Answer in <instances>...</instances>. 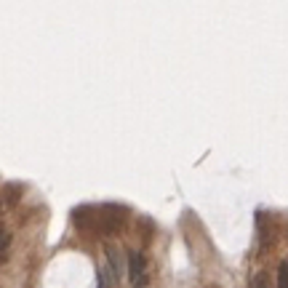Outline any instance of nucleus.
<instances>
[{
	"instance_id": "nucleus-10",
	"label": "nucleus",
	"mask_w": 288,
	"mask_h": 288,
	"mask_svg": "<svg viewBox=\"0 0 288 288\" xmlns=\"http://www.w3.org/2000/svg\"><path fill=\"white\" fill-rule=\"evenodd\" d=\"M0 211H3V200H0Z\"/></svg>"
},
{
	"instance_id": "nucleus-3",
	"label": "nucleus",
	"mask_w": 288,
	"mask_h": 288,
	"mask_svg": "<svg viewBox=\"0 0 288 288\" xmlns=\"http://www.w3.org/2000/svg\"><path fill=\"white\" fill-rule=\"evenodd\" d=\"M128 280L136 288H142L144 283V256L139 251H128Z\"/></svg>"
},
{
	"instance_id": "nucleus-9",
	"label": "nucleus",
	"mask_w": 288,
	"mask_h": 288,
	"mask_svg": "<svg viewBox=\"0 0 288 288\" xmlns=\"http://www.w3.org/2000/svg\"><path fill=\"white\" fill-rule=\"evenodd\" d=\"M251 288H270V278L264 275V272H259V275L254 278V283H251Z\"/></svg>"
},
{
	"instance_id": "nucleus-7",
	"label": "nucleus",
	"mask_w": 288,
	"mask_h": 288,
	"mask_svg": "<svg viewBox=\"0 0 288 288\" xmlns=\"http://www.w3.org/2000/svg\"><path fill=\"white\" fill-rule=\"evenodd\" d=\"M278 288H288V259L278 267Z\"/></svg>"
},
{
	"instance_id": "nucleus-2",
	"label": "nucleus",
	"mask_w": 288,
	"mask_h": 288,
	"mask_svg": "<svg viewBox=\"0 0 288 288\" xmlns=\"http://www.w3.org/2000/svg\"><path fill=\"white\" fill-rule=\"evenodd\" d=\"M69 219H72V224L77 230H91L93 222H96V208L91 206H75L72 214H69Z\"/></svg>"
},
{
	"instance_id": "nucleus-8",
	"label": "nucleus",
	"mask_w": 288,
	"mask_h": 288,
	"mask_svg": "<svg viewBox=\"0 0 288 288\" xmlns=\"http://www.w3.org/2000/svg\"><path fill=\"white\" fill-rule=\"evenodd\" d=\"M8 246H11V232L0 227V259H3L5 251H8Z\"/></svg>"
},
{
	"instance_id": "nucleus-6",
	"label": "nucleus",
	"mask_w": 288,
	"mask_h": 288,
	"mask_svg": "<svg viewBox=\"0 0 288 288\" xmlns=\"http://www.w3.org/2000/svg\"><path fill=\"white\" fill-rule=\"evenodd\" d=\"M96 280H99V288H110V286H115V278H112V272H110V267H107V264H102V267H99Z\"/></svg>"
},
{
	"instance_id": "nucleus-5",
	"label": "nucleus",
	"mask_w": 288,
	"mask_h": 288,
	"mask_svg": "<svg viewBox=\"0 0 288 288\" xmlns=\"http://www.w3.org/2000/svg\"><path fill=\"white\" fill-rule=\"evenodd\" d=\"M21 192H24V187L21 184H5V190H3V206H13L16 200L21 198Z\"/></svg>"
},
{
	"instance_id": "nucleus-4",
	"label": "nucleus",
	"mask_w": 288,
	"mask_h": 288,
	"mask_svg": "<svg viewBox=\"0 0 288 288\" xmlns=\"http://www.w3.org/2000/svg\"><path fill=\"white\" fill-rule=\"evenodd\" d=\"M107 267H110L115 283H118V280L123 278V256H120V251L115 246H107Z\"/></svg>"
},
{
	"instance_id": "nucleus-1",
	"label": "nucleus",
	"mask_w": 288,
	"mask_h": 288,
	"mask_svg": "<svg viewBox=\"0 0 288 288\" xmlns=\"http://www.w3.org/2000/svg\"><path fill=\"white\" fill-rule=\"evenodd\" d=\"M128 216V208L126 206H115V203H107L102 208H96V222H93V227L102 230L104 235H115V232H120L123 222H126Z\"/></svg>"
}]
</instances>
